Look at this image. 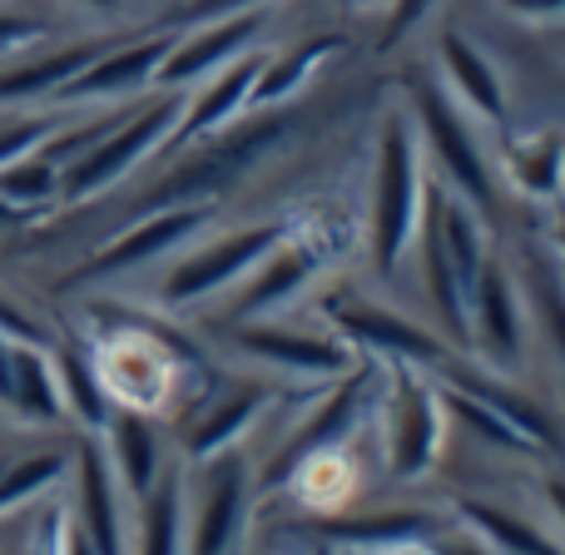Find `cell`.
Here are the masks:
<instances>
[{
  "label": "cell",
  "mask_w": 565,
  "mask_h": 555,
  "mask_svg": "<svg viewBox=\"0 0 565 555\" xmlns=\"http://www.w3.org/2000/svg\"><path fill=\"white\" fill-rule=\"evenodd\" d=\"M422 154H417V129L402 109L382 119L377 135V174H372V218H367V254L382 278H397L402 258L412 254L422 228Z\"/></svg>",
  "instance_id": "1"
},
{
  "label": "cell",
  "mask_w": 565,
  "mask_h": 555,
  "mask_svg": "<svg viewBox=\"0 0 565 555\" xmlns=\"http://www.w3.org/2000/svg\"><path fill=\"white\" fill-rule=\"evenodd\" d=\"M95 372L105 382V397L129 412H159L174 397L179 357H184V338L164 328H149V318H129L99 338L89 352Z\"/></svg>",
  "instance_id": "2"
},
{
  "label": "cell",
  "mask_w": 565,
  "mask_h": 555,
  "mask_svg": "<svg viewBox=\"0 0 565 555\" xmlns=\"http://www.w3.org/2000/svg\"><path fill=\"white\" fill-rule=\"evenodd\" d=\"M179 115H184V95H179V89H164V99H154V105L139 109V115L125 119V125L105 129L95 145L79 149V154L60 169V199L55 204L79 209L95 194H105L109 184H119V179H125L135 164H145L159 145H169Z\"/></svg>",
  "instance_id": "3"
},
{
  "label": "cell",
  "mask_w": 565,
  "mask_h": 555,
  "mask_svg": "<svg viewBox=\"0 0 565 555\" xmlns=\"http://www.w3.org/2000/svg\"><path fill=\"white\" fill-rule=\"evenodd\" d=\"M387 471L392 481H417L437 467L447 437V402L441 387L417 377L412 362L387 357Z\"/></svg>",
  "instance_id": "4"
},
{
  "label": "cell",
  "mask_w": 565,
  "mask_h": 555,
  "mask_svg": "<svg viewBox=\"0 0 565 555\" xmlns=\"http://www.w3.org/2000/svg\"><path fill=\"white\" fill-rule=\"evenodd\" d=\"M288 228H292L288 218H268V224H248V228H238V234H224V238H214V244L194 248V254L179 258L174 274L164 278V302L184 308V302H199V298H209V292L234 288L248 268H258L282 238H288Z\"/></svg>",
  "instance_id": "5"
},
{
  "label": "cell",
  "mask_w": 565,
  "mask_h": 555,
  "mask_svg": "<svg viewBox=\"0 0 565 555\" xmlns=\"http://www.w3.org/2000/svg\"><path fill=\"white\" fill-rule=\"evenodd\" d=\"M70 471H75V531L85 536L89 555H129V491L119 487L99 431L79 437Z\"/></svg>",
  "instance_id": "6"
},
{
  "label": "cell",
  "mask_w": 565,
  "mask_h": 555,
  "mask_svg": "<svg viewBox=\"0 0 565 555\" xmlns=\"http://www.w3.org/2000/svg\"><path fill=\"white\" fill-rule=\"evenodd\" d=\"M282 125H288L282 115H268V119H258V125L224 135L214 149H204L194 164H184V169H174L169 179H159V184L149 189L145 199H139V214H159V209L194 204L199 194H214V189H224L228 179H238L248 164H258V159H264V149L282 135Z\"/></svg>",
  "instance_id": "7"
},
{
  "label": "cell",
  "mask_w": 565,
  "mask_h": 555,
  "mask_svg": "<svg viewBox=\"0 0 565 555\" xmlns=\"http://www.w3.org/2000/svg\"><path fill=\"white\" fill-rule=\"evenodd\" d=\"M214 218V209L204 204H179V209H159V214H145L135 228H125L119 238H109L89 264H79L70 282H95V278H119V274H135V268L154 264V258L174 254L179 244L199 234V228Z\"/></svg>",
  "instance_id": "8"
},
{
  "label": "cell",
  "mask_w": 565,
  "mask_h": 555,
  "mask_svg": "<svg viewBox=\"0 0 565 555\" xmlns=\"http://www.w3.org/2000/svg\"><path fill=\"white\" fill-rule=\"evenodd\" d=\"M377 392V372L372 367H348L338 377V387L328 392V397L318 402V407L308 412V421L302 427H292L288 447L278 451V461L268 467V487H282V481L292 477V467H298L302 457H312V451H328V447H342V441L358 431L362 412H367V397Z\"/></svg>",
  "instance_id": "9"
},
{
  "label": "cell",
  "mask_w": 565,
  "mask_h": 555,
  "mask_svg": "<svg viewBox=\"0 0 565 555\" xmlns=\"http://www.w3.org/2000/svg\"><path fill=\"white\" fill-rule=\"evenodd\" d=\"M412 99H417L422 135H427V149L441 164V174L457 184V194H467L477 209H487L491 204V169H487V159H481L477 139H471L467 119L457 115V105H451V99L441 95V85H431V79H422Z\"/></svg>",
  "instance_id": "10"
},
{
  "label": "cell",
  "mask_w": 565,
  "mask_h": 555,
  "mask_svg": "<svg viewBox=\"0 0 565 555\" xmlns=\"http://www.w3.org/2000/svg\"><path fill=\"white\" fill-rule=\"evenodd\" d=\"M204 467L209 477L194 501V516H184V555H234L248 511V467L234 451L204 461Z\"/></svg>",
  "instance_id": "11"
},
{
  "label": "cell",
  "mask_w": 565,
  "mask_h": 555,
  "mask_svg": "<svg viewBox=\"0 0 565 555\" xmlns=\"http://www.w3.org/2000/svg\"><path fill=\"white\" fill-rule=\"evenodd\" d=\"M258 30H264V15H258V10H238V15L204 20L189 40H174V45H169V55L159 60V70H154V85L184 89V85H194V79H209L214 70H224L228 60H238L244 50H254Z\"/></svg>",
  "instance_id": "12"
},
{
  "label": "cell",
  "mask_w": 565,
  "mask_h": 555,
  "mask_svg": "<svg viewBox=\"0 0 565 555\" xmlns=\"http://www.w3.org/2000/svg\"><path fill=\"white\" fill-rule=\"evenodd\" d=\"M471 338L481 342L491 367H516L526 357V322H521L516 282L497 258H487L477 282H471Z\"/></svg>",
  "instance_id": "13"
},
{
  "label": "cell",
  "mask_w": 565,
  "mask_h": 555,
  "mask_svg": "<svg viewBox=\"0 0 565 555\" xmlns=\"http://www.w3.org/2000/svg\"><path fill=\"white\" fill-rule=\"evenodd\" d=\"M238 352L268 362L278 372L292 377H342L348 367H358V352L338 338H312V332H288V328H254V322H238L234 328Z\"/></svg>",
  "instance_id": "14"
},
{
  "label": "cell",
  "mask_w": 565,
  "mask_h": 555,
  "mask_svg": "<svg viewBox=\"0 0 565 555\" xmlns=\"http://www.w3.org/2000/svg\"><path fill=\"white\" fill-rule=\"evenodd\" d=\"M174 35H159V40H135V45H109L99 60H89L75 79L55 95V105H95V99H119V95H135V89L154 85V70L159 60L169 55Z\"/></svg>",
  "instance_id": "15"
},
{
  "label": "cell",
  "mask_w": 565,
  "mask_h": 555,
  "mask_svg": "<svg viewBox=\"0 0 565 555\" xmlns=\"http://www.w3.org/2000/svg\"><path fill=\"white\" fill-rule=\"evenodd\" d=\"M332 318L348 338H358L362 348H377L382 357L412 362V367H437V362L451 357L441 338H431L427 328H417V322L397 318L387 308H372V302H332Z\"/></svg>",
  "instance_id": "16"
},
{
  "label": "cell",
  "mask_w": 565,
  "mask_h": 555,
  "mask_svg": "<svg viewBox=\"0 0 565 555\" xmlns=\"http://www.w3.org/2000/svg\"><path fill=\"white\" fill-rule=\"evenodd\" d=\"M264 60L268 55H258V50H244V55L228 60L224 70H214L209 85L184 105V115H179L169 145H199V139H209L214 129H224L238 109H248V95H254V85H258Z\"/></svg>",
  "instance_id": "17"
},
{
  "label": "cell",
  "mask_w": 565,
  "mask_h": 555,
  "mask_svg": "<svg viewBox=\"0 0 565 555\" xmlns=\"http://www.w3.org/2000/svg\"><path fill=\"white\" fill-rule=\"evenodd\" d=\"M322 258H328V248H322L318 234H298V228H288V238L264 258V274L248 282L244 298L234 302V322H248V318H258V312L288 302L302 282H312V274L322 268Z\"/></svg>",
  "instance_id": "18"
},
{
  "label": "cell",
  "mask_w": 565,
  "mask_h": 555,
  "mask_svg": "<svg viewBox=\"0 0 565 555\" xmlns=\"http://www.w3.org/2000/svg\"><path fill=\"white\" fill-rule=\"evenodd\" d=\"M431 372H437V377H447V387L467 392V397H477L481 407H491L497 417H507L511 427H516L536 451H561V431H556V421H551L531 397H521L516 387H507V382L487 377V372L467 367V362H451V357H447V362H437Z\"/></svg>",
  "instance_id": "19"
},
{
  "label": "cell",
  "mask_w": 565,
  "mask_h": 555,
  "mask_svg": "<svg viewBox=\"0 0 565 555\" xmlns=\"http://www.w3.org/2000/svg\"><path fill=\"white\" fill-rule=\"evenodd\" d=\"M447 521H437L431 511H387V516H328L312 521V536L322 546H338L352 555H372L387 546H407V541H431Z\"/></svg>",
  "instance_id": "20"
},
{
  "label": "cell",
  "mask_w": 565,
  "mask_h": 555,
  "mask_svg": "<svg viewBox=\"0 0 565 555\" xmlns=\"http://www.w3.org/2000/svg\"><path fill=\"white\" fill-rule=\"evenodd\" d=\"M105 457H109V467H115L119 487L135 501L154 487L159 471H164V451H159V431H154V421H149V412H129V407L109 412Z\"/></svg>",
  "instance_id": "21"
},
{
  "label": "cell",
  "mask_w": 565,
  "mask_h": 555,
  "mask_svg": "<svg viewBox=\"0 0 565 555\" xmlns=\"http://www.w3.org/2000/svg\"><path fill=\"white\" fill-rule=\"evenodd\" d=\"M115 40H75V45H60L50 55L20 60V65L0 70V105H30V99H55L89 60H99Z\"/></svg>",
  "instance_id": "22"
},
{
  "label": "cell",
  "mask_w": 565,
  "mask_h": 555,
  "mask_svg": "<svg viewBox=\"0 0 565 555\" xmlns=\"http://www.w3.org/2000/svg\"><path fill=\"white\" fill-rule=\"evenodd\" d=\"M184 516H189L184 471L164 467L154 487L139 497V531H129V551L135 555H184Z\"/></svg>",
  "instance_id": "23"
},
{
  "label": "cell",
  "mask_w": 565,
  "mask_h": 555,
  "mask_svg": "<svg viewBox=\"0 0 565 555\" xmlns=\"http://www.w3.org/2000/svg\"><path fill=\"white\" fill-rule=\"evenodd\" d=\"M10 412L30 427H55L65 421V397H60L55 357L40 342H10Z\"/></svg>",
  "instance_id": "24"
},
{
  "label": "cell",
  "mask_w": 565,
  "mask_h": 555,
  "mask_svg": "<svg viewBox=\"0 0 565 555\" xmlns=\"http://www.w3.org/2000/svg\"><path fill=\"white\" fill-rule=\"evenodd\" d=\"M457 521H467L481 541H487L491 555H565V541L541 531L536 521H526L521 511L497 506V501H481L467 497L457 506Z\"/></svg>",
  "instance_id": "25"
},
{
  "label": "cell",
  "mask_w": 565,
  "mask_h": 555,
  "mask_svg": "<svg viewBox=\"0 0 565 555\" xmlns=\"http://www.w3.org/2000/svg\"><path fill=\"white\" fill-rule=\"evenodd\" d=\"M264 407H268V387H258V382H244V387L228 392L218 407H209L204 421H194V431L184 437V457L194 461V467H204V461L234 451L238 437L254 427Z\"/></svg>",
  "instance_id": "26"
},
{
  "label": "cell",
  "mask_w": 565,
  "mask_h": 555,
  "mask_svg": "<svg viewBox=\"0 0 565 555\" xmlns=\"http://www.w3.org/2000/svg\"><path fill=\"white\" fill-rule=\"evenodd\" d=\"M437 60H441V70H447V79L457 85V95L467 99L481 119H497V125L507 119V89H501V75L487 65V55H481L461 30H447V35H441Z\"/></svg>",
  "instance_id": "27"
},
{
  "label": "cell",
  "mask_w": 565,
  "mask_h": 555,
  "mask_svg": "<svg viewBox=\"0 0 565 555\" xmlns=\"http://www.w3.org/2000/svg\"><path fill=\"white\" fill-rule=\"evenodd\" d=\"M431 199V234H437L441 254L451 258L457 268V282L467 292V308H471V282H477L481 264H487V234H481V218L471 204L461 199H447V194H427Z\"/></svg>",
  "instance_id": "28"
},
{
  "label": "cell",
  "mask_w": 565,
  "mask_h": 555,
  "mask_svg": "<svg viewBox=\"0 0 565 555\" xmlns=\"http://www.w3.org/2000/svg\"><path fill=\"white\" fill-rule=\"evenodd\" d=\"M50 357H55V377H60V397H65V417H75L85 431H105L115 402L105 397V382L95 372V357L75 342H50Z\"/></svg>",
  "instance_id": "29"
},
{
  "label": "cell",
  "mask_w": 565,
  "mask_h": 555,
  "mask_svg": "<svg viewBox=\"0 0 565 555\" xmlns=\"http://www.w3.org/2000/svg\"><path fill=\"white\" fill-rule=\"evenodd\" d=\"M338 45H342V35H312V40H302V45L282 50V55H274V60H264V70H258V85H254V95H248V105L278 109L282 99L292 95V89L308 85L312 70H318L322 60L338 55Z\"/></svg>",
  "instance_id": "30"
},
{
  "label": "cell",
  "mask_w": 565,
  "mask_h": 555,
  "mask_svg": "<svg viewBox=\"0 0 565 555\" xmlns=\"http://www.w3.org/2000/svg\"><path fill=\"white\" fill-rule=\"evenodd\" d=\"M65 471H70V451H55V447L30 451V457L0 467V516L30 506V501H40L55 481H65Z\"/></svg>",
  "instance_id": "31"
},
{
  "label": "cell",
  "mask_w": 565,
  "mask_h": 555,
  "mask_svg": "<svg viewBox=\"0 0 565 555\" xmlns=\"http://www.w3.org/2000/svg\"><path fill=\"white\" fill-rule=\"evenodd\" d=\"M0 199H6L10 209H20L25 218L40 214V209H50L60 199V164L45 159L40 149L20 154L15 164L0 169Z\"/></svg>",
  "instance_id": "32"
},
{
  "label": "cell",
  "mask_w": 565,
  "mask_h": 555,
  "mask_svg": "<svg viewBox=\"0 0 565 555\" xmlns=\"http://www.w3.org/2000/svg\"><path fill=\"white\" fill-rule=\"evenodd\" d=\"M511 174H516V184L526 189V194L551 199L565 179V139L556 135V129L521 139V145L511 149Z\"/></svg>",
  "instance_id": "33"
},
{
  "label": "cell",
  "mask_w": 565,
  "mask_h": 555,
  "mask_svg": "<svg viewBox=\"0 0 565 555\" xmlns=\"http://www.w3.org/2000/svg\"><path fill=\"white\" fill-rule=\"evenodd\" d=\"M441 402H447V412L461 421V427H471L477 437H487V447H497V451H511V457H536V447H531L526 437H521L516 427H511L507 417H497L491 407H481L477 397H467V392H441Z\"/></svg>",
  "instance_id": "34"
},
{
  "label": "cell",
  "mask_w": 565,
  "mask_h": 555,
  "mask_svg": "<svg viewBox=\"0 0 565 555\" xmlns=\"http://www.w3.org/2000/svg\"><path fill=\"white\" fill-rule=\"evenodd\" d=\"M60 129L55 115H15V119H0V169L15 164L20 154L40 149L50 135Z\"/></svg>",
  "instance_id": "35"
},
{
  "label": "cell",
  "mask_w": 565,
  "mask_h": 555,
  "mask_svg": "<svg viewBox=\"0 0 565 555\" xmlns=\"http://www.w3.org/2000/svg\"><path fill=\"white\" fill-rule=\"evenodd\" d=\"M437 0H387V25H382V50H397L422 20L431 15Z\"/></svg>",
  "instance_id": "36"
},
{
  "label": "cell",
  "mask_w": 565,
  "mask_h": 555,
  "mask_svg": "<svg viewBox=\"0 0 565 555\" xmlns=\"http://www.w3.org/2000/svg\"><path fill=\"white\" fill-rule=\"evenodd\" d=\"M40 35H45V20L40 15L0 6V55H10V50H20V45H35Z\"/></svg>",
  "instance_id": "37"
},
{
  "label": "cell",
  "mask_w": 565,
  "mask_h": 555,
  "mask_svg": "<svg viewBox=\"0 0 565 555\" xmlns=\"http://www.w3.org/2000/svg\"><path fill=\"white\" fill-rule=\"evenodd\" d=\"M0 332H6L10 342H40V348H50V342H55L35 318H30L25 308H15L6 292H0Z\"/></svg>",
  "instance_id": "38"
},
{
  "label": "cell",
  "mask_w": 565,
  "mask_h": 555,
  "mask_svg": "<svg viewBox=\"0 0 565 555\" xmlns=\"http://www.w3.org/2000/svg\"><path fill=\"white\" fill-rule=\"evenodd\" d=\"M541 318H546L551 342H556L561 357H565V282L546 278V288H541Z\"/></svg>",
  "instance_id": "39"
},
{
  "label": "cell",
  "mask_w": 565,
  "mask_h": 555,
  "mask_svg": "<svg viewBox=\"0 0 565 555\" xmlns=\"http://www.w3.org/2000/svg\"><path fill=\"white\" fill-rule=\"evenodd\" d=\"M264 0H189L184 6V25H204V20H218V15H238V10H254Z\"/></svg>",
  "instance_id": "40"
},
{
  "label": "cell",
  "mask_w": 565,
  "mask_h": 555,
  "mask_svg": "<svg viewBox=\"0 0 565 555\" xmlns=\"http://www.w3.org/2000/svg\"><path fill=\"white\" fill-rule=\"evenodd\" d=\"M511 15H526V20H556L565 15V0H507Z\"/></svg>",
  "instance_id": "41"
},
{
  "label": "cell",
  "mask_w": 565,
  "mask_h": 555,
  "mask_svg": "<svg viewBox=\"0 0 565 555\" xmlns=\"http://www.w3.org/2000/svg\"><path fill=\"white\" fill-rule=\"evenodd\" d=\"M546 506H551V516H556L561 531H565V477H551L546 481Z\"/></svg>",
  "instance_id": "42"
},
{
  "label": "cell",
  "mask_w": 565,
  "mask_h": 555,
  "mask_svg": "<svg viewBox=\"0 0 565 555\" xmlns=\"http://www.w3.org/2000/svg\"><path fill=\"white\" fill-rule=\"evenodd\" d=\"M0 407H10V338L0 332Z\"/></svg>",
  "instance_id": "43"
},
{
  "label": "cell",
  "mask_w": 565,
  "mask_h": 555,
  "mask_svg": "<svg viewBox=\"0 0 565 555\" xmlns=\"http://www.w3.org/2000/svg\"><path fill=\"white\" fill-rule=\"evenodd\" d=\"M372 555H431L427 541H407V546H387V551H372Z\"/></svg>",
  "instance_id": "44"
},
{
  "label": "cell",
  "mask_w": 565,
  "mask_h": 555,
  "mask_svg": "<svg viewBox=\"0 0 565 555\" xmlns=\"http://www.w3.org/2000/svg\"><path fill=\"white\" fill-rule=\"evenodd\" d=\"M15 224H25V214H20V209H10L6 199H0V228H15Z\"/></svg>",
  "instance_id": "45"
},
{
  "label": "cell",
  "mask_w": 565,
  "mask_h": 555,
  "mask_svg": "<svg viewBox=\"0 0 565 555\" xmlns=\"http://www.w3.org/2000/svg\"><path fill=\"white\" fill-rule=\"evenodd\" d=\"M551 244H556V248H561V258H565V209L556 214V228H551Z\"/></svg>",
  "instance_id": "46"
},
{
  "label": "cell",
  "mask_w": 565,
  "mask_h": 555,
  "mask_svg": "<svg viewBox=\"0 0 565 555\" xmlns=\"http://www.w3.org/2000/svg\"><path fill=\"white\" fill-rule=\"evenodd\" d=\"M372 6H387V0H352V10H372Z\"/></svg>",
  "instance_id": "47"
},
{
  "label": "cell",
  "mask_w": 565,
  "mask_h": 555,
  "mask_svg": "<svg viewBox=\"0 0 565 555\" xmlns=\"http://www.w3.org/2000/svg\"><path fill=\"white\" fill-rule=\"evenodd\" d=\"M79 6H95V10H115V0H79Z\"/></svg>",
  "instance_id": "48"
},
{
  "label": "cell",
  "mask_w": 565,
  "mask_h": 555,
  "mask_svg": "<svg viewBox=\"0 0 565 555\" xmlns=\"http://www.w3.org/2000/svg\"><path fill=\"white\" fill-rule=\"evenodd\" d=\"M0 6H20V0H0Z\"/></svg>",
  "instance_id": "49"
}]
</instances>
